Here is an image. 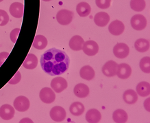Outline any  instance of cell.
<instances>
[{
	"label": "cell",
	"mask_w": 150,
	"mask_h": 123,
	"mask_svg": "<svg viewBox=\"0 0 150 123\" xmlns=\"http://www.w3.org/2000/svg\"><path fill=\"white\" fill-rule=\"evenodd\" d=\"M40 62L42 70L54 77L63 74L68 70L70 59L65 52L54 48L42 54Z\"/></svg>",
	"instance_id": "cell-1"
},
{
	"label": "cell",
	"mask_w": 150,
	"mask_h": 123,
	"mask_svg": "<svg viewBox=\"0 0 150 123\" xmlns=\"http://www.w3.org/2000/svg\"><path fill=\"white\" fill-rule=\"evenodd\" d=\"M74 17V13L67 9L60 10L56 14L57 21L62 26H67L71 23Z\"/></svg>",
	"instance_id": "cell-2"
},
{
	"label": "cell",
	"mask_w": 150,
	"mask_h": 123,
	"mask_svg": "<svg viewBox=\"0 0 150 123\" xmlns=\"http://www.w3.org/2000/svg\"><path fill=\"white\" fill-rule=\"evenodd\" d=\"M40 99L46 104H51L55 101L56 94L54 90L49 87H44L40 91Z\"/></svg>",
	"instance_id": "cell-3"
},
{
	"label": "cell",
	"mask_w": 150,
	"mask_h": 123,
	"mask_svg": "<svg viewBox=\"0 0 150 123\" xmlns=\"http://www.w3.org/2000/svg\"><path fill=\"white\" fill-rule=\"evenodd\" d=\"M50 116L54 121L60 122L64 121L66 118L67 113L63 107L60 106H55L50 110Z\"/></svg>",
	"instance_id": "cell-4"
},
{
	"label": "cell",
	"mask_w": 150,
	"mask_h": 123,
	"mask_svg": "<svg viewBox=\"0 0 150 123\" xmlns=\"http://www.w3.org/2000/svg\"><path fill=\"white\" fill-rule=\"evenodd\" d=\"M130 23L133 29L136 30H143L147 26V19L142 15H135L131 18Z\"/></svg>",
	"instance_id": "cell-5"
},
{
	"label": "cell",
	"mask_w": 150,
	"mask_h": 123,
	"mask_svg": "<svg viewBox=\"0 0 150 123\" xmlns=\"http://www.w3.org/2000/svg\"><path fill=\"white\" fill-rule=\"evenodd\" d=\"M30 106V100L25 96H20L15 98L14 101V107L20 112H24L29 109Z\"/></svg>",
	"instance_id": "cell-6"
},
{
	"label": "cell",
	"mask_w": 150,
	"mask_h": 123,
	"mask_svg": "<svg viewBox=\"0 0 150 123\" xmlns=\"http://www.w3.org/2000/svg\"><path fill=\"white\" fill-rule=\"evenodd\" d=\"M51 87L56 93H60L65 90L68 87V83L66 79L62 77H56L52 80L51 83Z\"/></svg>",
	"instance_id": "cell-7"
},
{
	"label": "cell",
	"mask_w": 150,
	"mask_h": 123,
	"mask_svg": "<svg viewBox=\"0 0 150 123\" xmlns=\"http://www.w3.org/2000/svg\"><path fill=\"white\" fill-rule=\"evenodd\" d=\"M113 54L118 59H125L129 54V48L127 44L119 43L113 48Z\"/></svg>",
	"instance_id": "cell-8"
},
{
	"label": "cell",
	"mask_w": 150,
	"mask_h": 123,
	"mask_svg": "<svg viewBox=\"0 0 150 123\" xmlns=\"http://www.w3.org/2000/svg\"><path fill=\"white\" fill-rule=\"evenodd\" d=\"M82 50L85 54L89 56H95L99 52V46L95 41L89 40L84 43Z\"/></svg>",
	"instance_id": "cell-9"
},
{
	"label": "cell",
	"mask_w": 150,
	"mask_h": 123,
	"mask_svg": "<svg viewBox=\"0 0 150 123\" xmlns=\"http://www.w3.org/2000/svg\"><path fill=\"white\" fill-rule=\"evenodd\" d=\"M118 64L114 61H108L102 67V72L107 77H113L116 76Z\"/></svg>",
	"instance_id": "cell-10"
},
{
	"label": "cell",
	"mask_w": 150,
	"mask_h": 123,
	"mask_svg": "<svg viewBox=\"0 0 150 123\" xmlns=\"http://www.w3.org/2000/svg\"><path fill=\"white\" fill-rule=\"evenodd\" d=\"M15 114V110L13 106L8 104H3L0 107V117L4 120H10L13 118Z\"/></svg>",
	"instance_id": "cell-11"
},
{
	"label": "cell",
	"mask_w": 150,
	"mask_h": 123,
	"mask_svg": "<svg viewBox=\"0 0 150 123\" xmlns=\"http://www.w3.org/2000/svg\"><path fill=\"white\" fill-rule=\"evenodd\" d=\"M125 26L123 22L119 20H115L111 22L108 26V30L112 35L119 36L124 32Z\"/></svg>",
	"instance_id": "cell-12"
},
{
	"label": "cell",
	"mask_w": 150,
	"mask_h": 123,
	"mask_svg": "<svg viewBox=\"0 0 150 123\" xmlns=\"http://www.w3.org/2000/svg\"><path fill=\"white\" fill-rule=\"evenodd\" d=\"M132 74V68L127 63L118 64L116 75L121 79H127Z\"/></svg>",
	"instance_id": "cell-13"
},
{
	"label": "cell",
	"mask_w": 150,
	"mask_h": 123,
	"mask_svg": "<svg viewBox=\"0 0 150 123\" xmlns=\"http://www.w3.org/2000/svg\"><path fill=\"white\" fill-rule=\"evenodd\" d=\"M110 21V16L105 12H99L95 15L94 22L99 27H105Z\"/></svg>",
	"instance_id": "cell-14"
},
{
	"label": "cell",
	"mask_w": 150,
	"mask_h": 123,
	"mask_svg": "<svg viewBox=\"0 0 150 123\" xmlns=\"http://www.w3.org/2000/svg\"><path fill=\"white\" fill-rule=\"evenodd\" d=\"M10 13L15 18H21L24 13V5L20 2H14L10 6Z\"/></svg>",
	"instance_id": "cell-15"
},
{
	"label": "cell",
	"mask_w": 150,
	"mask_h": 123,
	"mask_svg": "<svg viewBox=\"0 0 150 123\" xmlns=\"http://www.w3.org/2000/svg\"><path fill=\"white\" fill-rule=\"evenodd\" d=\"M74 94L77 97L80 98H84L88 96L90 93L89 87L84 83H78L75 86L74 89Z\"/></svg>",
	"instance_id": "cell-16"
},
{
	"label": "cell",
	"mask_w": 150,
	"mask_h": 123,
	"mask_svg": "<svg viewBox=\"0 0 150 123\" xmlns=\"http://www.w3.org/2000/svg\"><path fill=\"white\" fill-rule=\"evenodd\" d=\"M102 114L96 109H91L86 114V120L89 123H97L100 122Z\"/></svg>",
	"instance_id": "cell-17"
},
{
	"label": "cell",
	"mask_w": 150,
	"mask_h": 123,
	"mask_svg": "<svg viewBox=\"0 0 150 123\" xmlns=\"http://www.w3.org/2000/svg\"><path fill=\"white\" fill-rule=\"evenodd\" d=\"M84 39L82 36L75 35L71 39L69 43L70 48L74 51H80L82 50V46L84 44Z\"/></svg>",
	"instance_id": "cell-18"
},
{
	"label": "cell",
	"mask_w": 150,
	"mask_h": 123,
	"mask_svg": "<svg viewBox=\"0 0 150 123\" xmlns=\"http://www.w3.org/2000/svg\"><path fill=\"white\" fill-rule=\"evenodd\" d=\"M80 75L82 79L86 81H91L95 78V72L92 67L89 65H85L82 67L80 71Z\"/></svg>",
	"instance_id": "cell-19"
},
{
	"label": "cell",
	"mask_w": 150,
	"mask_h": 123,
	"mask_svg": "<svg viewBox=\"0 0 150 123\" xmlns=\"http://www.w3.org/2000/svg\"><path fill=\"white\" fill-rule=\"evenodd\" d=\"M38 65V59L36 55L33 54H28L25 61L23 63V66L25 69H34Z\"/></svg>",
	"instance_id": "cell-20"
},
{
	"label": "cell",
	"mask_w": 150,
	"mask_h": 123,
	"mask_svg": "<svg viewBox=\"0 0 150 123\" xmlns=\"http://www.w3.org/2000/svg\"><path fill=\"white\" fill-rule=\"evenodd\" d=\"M123 98L125 103L128 104H133L137 102L138 94L134 90L127 89L123 93Z\"/></svg>",
	"instance_id": "cell-21"
},
{
	"label": "cell",
	"mask_w": 150,
	"mask_h": 123,
	"mask_svg": "<svg viewBox=\"0 0 150 123\" xmlns=\"http://www.w3.org/2000/svg\"><path fill=\"white\" fill-rule=\"evenodd\" d=\"M112 119L116 123H125L127 122L128 116L125 111L123 109H117L113 112Z\"/></svg>",
	"instance_id": "cell-22"
},
{
	"label": "cell",
	"mask_w": 150,
	"mask_h": 123,
	"mask_svg": "<svg viewBox=\"0 0 150 123\" xmlns=\"http://www.w3.org/2000/svg\"><path fill=\"white\" fill-rule=\"evenodd\" d=\"M137 93L141 97H145L150 94V85L145 81L141 82L138 84L137 87Z\"/></svg>",
	"instance_id": "cell-23"
},
{
	"label": "cell",
	"mask_w": 150,
	"mask_h": 123,
	"mask_svg": "<svg viewBox=\"0 0 150 123\" xmlns=\"http://www.w3.org/2000/svg\"><path fill=\"white\" fill-rule=\"evenodd\" d=\"M76 11L81 17H86L91 12V6L86 2H80L77 5Z\"/></svg>",
	"instance_id": "cell-24"
},
{
	"label": "cell",
	"mask_w": 150,
	"mask_h": 123,
	"mask_svg": "<svg viewBox=\"0 0 150 123\" xmlns=\"http://www.w3.org/2000/svg\"><path fill=\"white\" fill-rule=\"evenodd\" d=\"M85 107L82 102H74L71 104L69 111L73 116H80L84 114Z\"/></svg>",
	"instance_id": "cell-25"
},
{
	"label": "cell",
	"mask_w": 150,
	"mask_h": 123,
	"mask_svg": "<svg viewBox=\"0 0 150 123\" xmlns=\"http://www.w3.org/2000/svg\"><path fill=\"white\" fill-rule=\"evenodd\" d=\"M47 46V39L43 35H36L34 38L32 46L37 50H43Z\"/></svg>",
	"instance_id": "cell-26"
},
{
	"label": "cell",
	"mask_w": 150,
	"mask_h": 123,
	"mask_svg": "<svg viewBox=\"0 0 150 123\" xmlns=\"http://www.w3.org/2000/svg\"><path fill=\"white\" fill-rule=\"evenodd\" d=\"M149 41L145 39H139L134 43V48L138 52H145L149 49Z\"/></svg>",
	"instance_id": "cell-27"
},
{
	"label": "cell",
	"mask_w": 150,
	"mask_h": 123,
	"mask_svg": "<svg viewBox=\"0 0 150 123\" xmlns=\"http://www.w3.org/2000/svg\"><path fill=\"white\" fill-rule=\"evenodd\" d=\"M130 7L134 11H143L146 7L145 1V0H131Z\"/></svg>",
	"instance_id": "cell-28"
},
{
	"label": "cell",
	"mask_w": 150,
	"mask_h": 123,
	"mask_svg": "<svg viewBox=\"0 0 150 123\" xmlns=\"http://www.w3.org/2000/svg\"><path fill=\"white\" fill-rule=\"evenodd\" d=\"M140 68L143 72L149 74L150 73V58L149 56L143 57L140 61Z\"/></svg>",
	"instance_id": "cell-29"
},
{
	"label": "cell",
	"mask_w": 150,
	"mask_h": 123,
	"mask_svg": "<svg viewBox=\"0 0 150 123\" xmlns=\"http://www.w3.org/2000/svg\"><path fill=\"white\" fill-rule=\"evenodd\" d=\"M9 16L4 10L0 9V26H6L9 21Z\"/></svg>",
	"instance_id": "cell-30"
},
{
	"label": "cell",
	"mask_w": 150,
	"mask_h": 123,
	"mask_svg": "<svg viewBox=\"0 0 150 123\" xmlns=\"http://www.w3.org/2000/svg\"><path fill=\"white\" fill-rule=\"evenodd\" d=\"M112 0H95L97 6L101 9H107L110 6Z\"/></svg>",
	"instance_id": "cell-31"
},
{
	"label": "cell",
	"mask_w": 150,
	"mask_h": 123,
	"mask_svg": "<svg viewBox=\"0 0 150 123\" xmlns=\"http://www.w3.org/2000/svg\"><path fill=\"white\" fill-rule=\"evenodd\" d=\"M20 30H21L20 28H15V29H14L11 31V34H10V38H11V40L13 44H15L16 41H17Z\"/></svg>",
	"instance_id": "cell-32"
},
{
	"label": "cell",
	"mask_w": 150,
	"mask_h": 123,
	"mask_svg": "<svg viewBox=\"0 0 150 123\" xmlns=\"http://www.w3.org/2000/svg\"><path fill=\"white\" fill-rule=\"evenodd\" d=\"M21 73H20V72L18 71L17 72V73L15 74V76L13 77V79L8 82V83L11 84V85H16V84L19 83L20 81H21Z\"/></svg>",
	"instance_id": "cell-33"
},
{
	"label": "cell",
	"mask_w": 150,
	"mask_h": 123,
	"mask_svg": "<svg viewBox=\"0 0 150 123\" xmlns=\"http://www.w3.org/2000/svg\"><path fill=\"white\" fill-rule=\"evenodd\" d=\"M8 56H9L8 52H3L0 53V66H1V65H3V63H4L6 59L8 58Z\"/></svg>",
	"instance_id": "cell-34"
},
{
	"label": "cell",
	"mask_w": 150,
	"mask_h": 123,
	"mask_svg": "<svg viewBox=\"0 0 150 123\" xmlns=\"http://www.w3.org/2000/svg\"><path fill=\"white\" fill-rule=\"evenodd\" d=\"M149 102H150V98H147L145 102H144V107L145 108V109L147 112H150V107H149Z\"/></svg>",
	"instance_id": "cell-35"
},
{
	"label": "cell",
	"mask_w": 150,
	"mask_h": 123,
	"mask_svg": "<svg viewBox=\"0 0 150 123\" xmlns=\"http://www.w3.org/2000/svg\"><path fill=\"white\" fill-rule=\"evenodd\" d=\"M42 1H52V0H42Z\"/></svg>",
	"instance_id": "cell-36"
},
{
	"label": "cell",
	"mask_w": 150,
	"mask_h": 123,
	"mask_svg": "<svg viewBox=\"0 0 150 123\" xmlns=\"http://www.w3.org/2000/svg\"><path fill=\"white\" fill-rule=\"evenodd\" d=\"M2 1H4V0H0V2H1Z\"/></svg>",
	"instance_id": "cell-37"
}]
</instances>
